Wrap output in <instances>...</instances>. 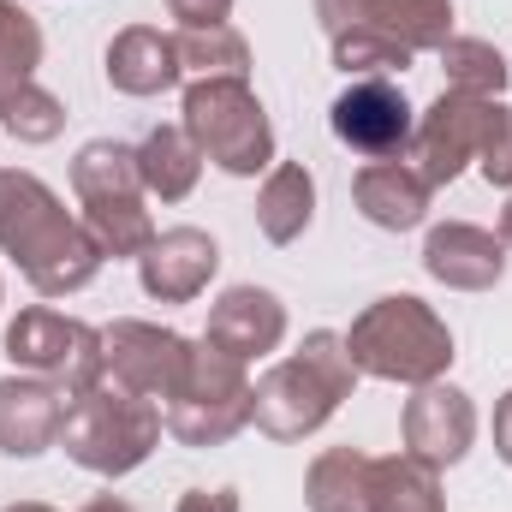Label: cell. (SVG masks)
<instances>
[{
	"label": "cell",
	"instance_id": "cell-3",
	"mask_svg": "<svg viewBox=\"0 0 512 512\" xmlns=\"http://www.w3.org/2000/svg\"><path fill=\"white\" fill-rule=\"evenodd\" d=\"M352 387H358V364L346 352V334L310 328L304 346L256 382L251 423L268 441H304L340 411V399H352Z\"/></svg>",
	"mask_w": 512,
	"mask_h": 512
},
{
	"label": "cell",
	"instance_id": "cell-19",
	"mask_svg": "<svg viewBox=\"0 0 512 512\" xmlns=\"http://www.w3.org/2000/svg\"><path fill=\"white\" fill-rule=\"evenodd\" d=\"M310 512H376V459L358 447H328L304 471Z\"/></svg>",
	"mask_w": 512,
	"mask_h": 512
},
{
	"label": "cell",
	"instance_id": "cell-30",
	"mask_svg": "<svg viewBox=\"0 0 512 512\" xmlns=\"http://www.w3.org/2000/svg\"><path fill=\"white\" fill-rule=\"evenodd\" d=\"M167 12L179 18V30H209L233 18V0H167Z\"/></svg>",
	"mask_w": 512,
	"mask_h": 512
},
{
	"label": "cell",
	"instance_id": "cell-14",
	"mask_svg": "<svg viewBox=\"0 0 512 512\" xmlns=\"http://www.w3.org/2000/svg\"><path fill=\"white\" fill-rule=\"evenodd\" d=\"M215 268H221V245L203 227H167L137 256V280L155 304H191L197 292H209Z\"/></svg>",
	"mask_w": 512,
	"mask_h": 512
},
{
	"label": "cell",
	"instance_id": "cell-2",
	"mask_svg": "<svg viewBox=\"0 0 512 512\" xmlns=\"http://www.w3.org/2000/svg\"><path fill=\"white\" fill-rule=\"evenodd\" d=\"M405 161L423 173V185H453L471 161L483 167L489 185L512 191V108L501 96H459L441 90L429 114L411 126Z\"/></svg>",
	"mask_w": 512,
	"mask_h": 512
},
{
	"label": "cell",
	"instance_id": "cell-32",
	"mask_svg": "<svg viewBox=\"0 0 512 512\" xmlns=\"http://www.w3.org/2000/svg\"><path fill=\"white\" fill-rule=\"evenodd\" d=\"M495 453H501V465L512 471V387L501 393V405H495Z\"/></svg>",
	"mask_w": 512,
	"mask_h": 512
},
{
	"label": "cell",
	"instance_id": "cell-16",
	"mask_svg": "<svg viewBox=\"0 0 512 512\" xmlns=\"http://www.w3.org/2000/svg\"><path fill=\"white\" fill-rule=\"evenodd\" d=\"M209 346H221L227 358L251 364L280 352L286 340V304L268 292V286H227L215 304H209V328H203Z\"/></svg>",
	"mask_w": 512,
	"mask_h": 512
},
{
	"label": "cell",
	"instance_id": "cell-23",
	"mask_svg": "<svg viewBox=\"0 0 512 512\" xmlns=\"http://www.w3.org/2000/svg\"><path fill=\"white\" fill-rule=\"evenodd\" d=\"M179 72L185 78H245L251 72V42L233 24H209V30H179Z\"/></svg>",
	"mask_w": 512,
	"mask_h": 512
},
{
	"label": "cell",
	"instance_id": "cell-36",
	"mask_svg": "<svg viewBox=\"0 0 512 512\" xmlns=\"http://www.w3.org/2000/svg\"><path fill=\"white\" fill-rule=\"evenodd\" d=\"M0 512H54V507H42V501H12V507H0Z\"/></svg>",
	"mask_w": 512,
	"mask_h": 512
},
{
	"label": "cell",
	"instance_id": "cell-7",
	"mask_svg": "<svg viewBox=\"0 0 512 512\" xmlns=\"http://www.w3.org/2000/svg\"><path fill=\"white\" fill-rule=\"evenodd\" d=\"M251 393L256 382L245 376L239 358H227L221 346L197 340L191 364H185V382L167 399V435L179 447H221V441H233L251 423Z\"/></svg>",
	"mask_w": 512,
	"mask_h": 512
},
{
	"label": "cell",
	"instance_id": "cell-11",
	"mask_svg": "<svg viewBox=\"0 0 512 512\" xmlns=\"http://www.w3.org/2000/svg\"><path fill=\"white\" fill-rule=\"evenodd\" d=\"M399 435H405V453L447 471L471 453L477 441V405L471 393L453 382H423L411 399H405V417H399Z\"/></svg>",
	"mask_w": 512,
	"mask_h": 512
},
{
	"label": "cell",
	"instance_id": "cell-20",
	"mask_svg": "<svg viewBox=\"0 0 512 512\" xmlns=\"http://www.w3.org/2000/svg\"><path fill=\"white\" fill-rule=\"evenodd\" d=\"M316 221V179L304 161H274L262 191H256V227L268 245H298L304 227Z\"/></svg>",
	"mask_w": 512,
	"mask_h": 512
},
{
	"label": "cell",
	"instance_id": "cell-24",
	"mask_svg": "<svg viewBox=\"0 0 512 512\" xmlns=\"http://www.w3.org/2000/svg\"><path fill=\"white\" fill-rule=\"evenodd\" d=\"M376 512H447L441 507V471L411 459V453L376 459Z\"/></svg>",
	"mask_w": 512,
	"mask_h": 512
},
{
	"label": "cell",
	"instance_id": "cell-1",
	"mask_svg": "<svg viewBox=\"0 0 512 512\" xmlns=\"http://www.w3.org/2000/svg\"><path fill=\"white\" fill-rule=\"evenodd\" d=\"M0 256H12L42 298L84 292L108 262L96 233L66 215V203L24 167H0Z\"/></svg>",
	"mask_w": 512,
	"mask_h": 512
},
{
	"label": "cell",
	"instance_id": "cell-29",
	"mask_svg": "<svg viewBox=\"0 0 512 512\" xmlns=\"http://www.w3.org/2000/svg\"><path fill=\"white\" fill-rule=\"evenodd\" d=\"M0 60L18 78H36V66H42V24L18 0H0Z\"/></svg>",
	"mask_w": 512,
	"mask_h": 512
},
{
	"label": "cell",
	"instance_id": "cell-37",
	"mask_svg": "<svg viewBox=\"0 0 512 512\" xmlns=\"http://www.w3.org/2000/svg\"><path fill=\"white\" fill-rule=\"evenodd\" d=\"M0 304H6V280H0Z\"/></svg>",
	"mask_w": 512,
	"mask_h": 512
},
{
	"label": "cell",
	"instance_id": "cell-13",
	"mask_svg": "<svg viewBox=\"0 0 512 512\" xmlns=\"http://www.w3.org/2000/svg\"><path fill=\"white\" fill-rule=\"evenodd\" d=\"M72 393L42 376H0V453L6 459H42L48 447H60V423H66Z\"/></svg>",
	"mask_w": 512,
	"mask_h": 512
},
{
	"label": "cell",
	"instance_id": "cell-10",
	"mask_svg": "<svg viewBox=\"0 0 512 512\" xmlns=\"http://www.w3.org/2000/svg\"><path fill=\"white\" fill-rule=\"evenodd\" d=\"M328 126H334V137H340L346 149H358V155H370V161H393V155H405L417 120H411V102H405L399 84H387V78H358L352 90L334 96Z\"/></svg>",
	"mask_w": 512,
	"mask_h": 512
},
{
	"label": "cell",
	"instance_id": "cell-34",
	"mask_svg": "<svg viewBox=\"0 0 512 512\" xmlns=\"http://www.w3.org/2000/svg\"><path fill=\"white\" fill-rule=\"evenodd\" d=\"M84 512H131V507H126V501H114V495H102V501H90Z\"/></svg>",
	"mask_w": 512,
	"mask_h": 512
},
{
	"label": "cell",
	"instance_id": "cell-17",
	"mask_svg": "<svg viewBox=\"0 0 512 512\" xmlns=\"http://www.w3.org/2000/svg\"><path fill=\"white\" fill-rule=\"evenodd\" d=\"M352 203H358V215H364L370 227H382V233H411V227H423V215H429V185H423V173H417L405 155H393V161L358 167Z\"/></svg>",
	"mask_w": 512,
	"mask_h": 512
},
{
	"label": "cell",
	"instance_id": "cell-33",
	"mask_svg": "<svg viewBox=\"0 0 512 512\" xmlns=\"http://www.w3.org/2000/svg\"><path fill=\"white\" fill-rule=\"evenodd\" d=\"M24 84H30V78H18V72H12V66L0 60V108H6V102H12V96L24 90Z\"/></svg>",
	"mask_w": 512,
	"mask_h": 512
},
{
	"label": "cell",
	"instance_id": "cell-5",
	"mask_svg": "<svg viewBox=\"0 0 512 512\" xmlns=\"http://www.w3.org/2000/svg\"><path fill=\"white\" fill-rule=\"evenodd\" d=\"M161 441V405L131 393L114 376H96L90 387L72 393L66 423H60V447L72 465H84L90 477H126L137 471Z\"/></svg>",
	"mask_w": 512,
	"mask_h": 512
},
{
	"label": "cell",
	"instance_id": "cell-8",
	"mask_svg": "<svg viewBox=\"0 0 512 512\" xmlns=\"http://www.w3.org/2000/svg\"><path fill=\"white\" fill-rule=\"evenodd\" d=\"M6 358L24 376H42V382H60L66 393H78L102 376V328L36 304L6 322Z\"/></svg>",
	"mask_w": 512,
	"mask_h": 512
},
{
	"label": "cell",
	"instance_id": "cell-22",
	"mask_svg": "<svg viewBox=\"0 0 512 512\" xmlns=\"http://www.w3.org/2000/svg\"><path fill=\"white\" fill-rule=\"evenodd\" d=\"M72 191L78 203H102V197H149L143 173H137V149L114 143V137H90L72 155Z\"/></svg>",
	"mask_w": 512,
	"mask_h": 512
},
{
	"label": "cell",
	"instance_id": "cell-15",
	"mask_svg": "<svg viewBox=\"0 0 512 512\" xmlns=\"http://www.w3.org/2000/svg\"><path fill=\"white\" fill-rule=\"evenodd\" d=\"M423 274L441 280V286H453V292H495L501 274H507V245L489 227L441 221L423 239Z\"/></svg>",
	"mask_w": 512,
	"mask_h": 512
},
{
	"label": "cell",
	"instance_id": "cell-9",
	"mask_svg": "<svg viewBox=\"0 0 512 512\" xmlns=\"http://www.w3.org/2000/svg\"><path fill=\"white\" fill-rule=\"evenodd\" d=\"M185 364H191V340L161 322L120 316L102 328V376L126 382L143 399H173L185 382Z\"/></svg>",
	"mask_w": 512,
	"mask_h": 512
},
{
	"label": "cell",
	"instance_id": "cell-12",
	"mask_svg": "<svg viewBox=\"0 0 512 512\" xmlns=\"http://www.w3.org/2000/svg\"><path fill=\"white\" fill-rule=\"evenodd\" d=\"M316 24L328 36H340L352 24H370L411 54H423V48L441 54L453 42V0H316Z\"/></svg>",
	"mask_w": 512,
	"mask_h": 512
},
{
	"label": "cell",
	"instance_id": "cell-31",
	"mask_svg": "<svg viewBox=\"0 0 512 512\" xmlns=\"http://www.w3.org/2000/svg\"><path fill=\"white\" fill-rule=\"evenodd\" d=\"M173 512H239V489H185Z\"/></svg>",
	"mask_w": 512,
	"mask_h": 512
},
{
	"label": "cell",
	"instance_id": "cell-6",
	"mask_svg": "<svg viewBox=\"0 0 512 512\" xmlns=\"http://www.w3.org/2000/svg\"><path fill=\"white\" fill-rule=\"evenodd\" d=\"M185 131L203 149V161L233 179H256L274 167V126L245 78H191L185 84Z\"/></svg>",
	"mask_w": 512,
	"mask_h": 512
},
{
	"label": "cell",
	"instance_id": "cell-21",
	"mask_svg": "<svg viewBox=\"0 0 512 512\" xmlns=\"http://www.w3.org/2000/svg\"><path fill=\"white\" fill-rule=\"evenodd\" d=\"M137 173H143V191L161 197V203H185L203 179V149L191 143L185 126H155L137 143Z\"/></svg>",
	"mask_w": 512,
	"mask_h": 512
},
{
	"label": "cell",
	"instance_id": "cell-28",
	"mask_svg": "<svg viewBox=\"0 0 512 512\" xmlns=\"http://www.w3.org/2000/svg\"><path fill=\"white\" fill-rule=\"evenodd\" d=\"M0 126L12 131L18 143H54V137L66 131V102L30 78V84H24V90L0 108Z\"/></svg>",
	"mask_w": 512,
	"mask_h": 512
},
{
	"label": "cell",
	"instance_id": "cell-18",
	"mask_svg": "<svg viewBox=\"0 0 512 512\" xmlns=\"http://www.w3.org/2000/svg\"><path fill=\"white\" fill-rule=\"evenodd\" d=\"M108 84L120 90V96H161V90H173L185 72H179V48H173V36H161L155 24H126L114 42H108Z\"/></svg>",
	"mask_w": 512,
	"mask_h": 512
},
{
	"label": "cell",
	"instance_id": "cell-26",
	"mask_svg": "<svg viewBox=\"0 0 512 512\" xmlns=\"http://www.w3.org/2000/svg\"><path fill=\"white\" fill-rule=\"evenodd\" d=\"M84 227L96 233V245L108 256H137L155 245V221L143 209V197H102V203H84Z\"/></svg>",
	"mask_w": 512,
	"mask_h": 512
},
{
	"label": "cell",
	"instance_id": "cell-27",
	"mask_svg": "<svg viewBox=\"0 0 512 512\" xmlns=\"http://www.w3.org/2000/svg\"><path fill=\"white\" fill-rule=\"evenodd\" d=\"M328 42H334V66L352 72V78H387V72H405L411 66V48H399L393 36L370 30V24H352V30L328 36Z\"/></svg>",
	"mask_w": 512,
	"mask_h": 512
},
{
	"label": "cell",
	"instance_id": "cell-35",
	"mask_svg": "<svg viewBox=\"0 0 512 512\" xmlns=\"http://www.w3.org/2000/svg\"><path fill=\"white\" fill-rule=\"evenodd\" d=\"M501 245L512 251V197H507V209H501Z\"/></svg>",
	"mask_w": 512,
	"mask_h": 512
},
{
	"label": "cell",
	"instance_id": "cell-25",
	"mask_svg": "<svg viewBox=\"0 0 512 512\" xmlns=\"http://www.w3.org/2000/svg\"><path fill=\"white\" fill-rule=\"evenodd\" d=\"M441 72H447V90H459V96H501L512 84L507 54L483 36H453L441 48Z\"/></svg>",
	"mask_w": 512,
	"mask_h": 512
},
{
	"label": "cell",
	"instance_id": "cell-4",
	"mask_svg": "<svg viewBox=\"0 0 512 512\" xmlns=\"http://www.w3.org/2000/svg\"><path fill=\"white\" fill-rule=\"evenodd\" d=\"M346 352L358 364V376H376V382H441L453 370V328L411 292H387L376 304H364L346 328Z\"/></svg>",
	"mask_w": 512,
	"mask_h": 512
}]
</instances>
